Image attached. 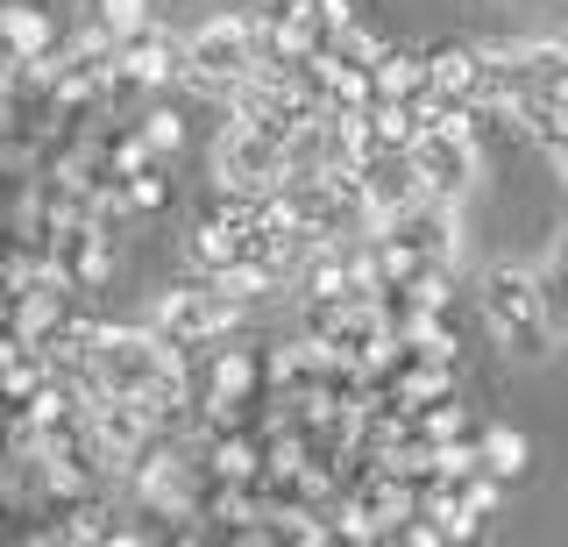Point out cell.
I'll list each match as a JSON object with an SVG mask.
<instances>
[{
	"mask_svg": "<svg viewBox=\"0 0 568 547\" xmlns=\"http://www.w3.org/2000/svg\"><path fill=\"white\" fill-rule=\"evenodd\" d=\"M413 164L434 200H462V192H476V179H484V150H476V129L469 114L440 121V129H419L413 135Z\"/></svg>",
	"mask_w": 568,
	"mask_h": 547,
	"instance_id": "cell-4",
	"label": "cell"
},
{
	"mask_svg": "<svg viewBox=\"0 0 568 547\" xmlns=\"http://www.w3.org/2000/svg\"><path fill=\"white\" fill-rule=\"evenodd\" d=\"M384 235H398L419 263H448V271H455V250H462V242H455V200L419 192L413 206H398V214L384 221Z\"/></svg>",
	"mask_w": 568,
	"mask_h": 547,
	"instance_id": "cell-8",
	"label": "cell"
},
{
	"mask_svg": "<svg viewBox=\"0 0 568 547\" xmlns=\"http://www.w3.org/2000/svg\"><path fill=\"white\" fill-rule=\"evenodd\" d=\"M93 377L100 392H129V398H150L156 384L185 377V348H171L156 327H100V348H93Z\"/></svg>",
	"mask_w": 568,
	"mask_h": 547,
	"instance_id": "cell-2",
	"label": "cell"
},
{
	"mask_svg": "<svg viewBox=\"0 0 568 547\" xmlns=\"http://www.w3.org/2000/svg\"><path fill=\"white\" fill-rule=\"evenodd\" d=\"M484 321L490 334L511 348V356H547L561 342L555 321H547V298H540V271H519V263H497L484 271Z\"/></svg>",
	"mask_w": 568,
	"mask_h": 547,
	"instance_id": "cell-1",
	"label": "cell"
},
{
	"mask_svg": "<svg viewBox=\"0 0 568 547\" xmlns=\"http://www.w3.org/2000/svg\"><path fill=\"white\" fill-rule=\"evenodd\" d=\"M242 235L248 227L242 221H221V214H206L200 227H192V263L213 277V271H227V263H242Z\"/></svg>",
	"mask_w": 568,
	"mask_h": 547,
	"instance_id": "cell-11",
	"label": "cell"
},
{
	"mask_svg": "<svg viewBox=\"0 0 568 547\" xmlns=\"http://www.w3.org/2000/svg\"><path fill=\"white\" fill-rule=\"evenodd\" d=\"M178 72H185V50L156 22H142L135 37L114 43V93H150V85H171Z\"/></svg>",
	"mask_w": 568,
	"mask_h": 547,
	"instance_id": "cell-7",
	"label": "cell"
},
{
	"mask_svg": "<svg viewBox=\"0 0 568 547\" xmlns=\"http://www.w3.org/2000/svg\"><path fill=\"white\" fill-rule=\"evenodd\" d=\"M355 185H363V200H369V214H377V227L398 214V206H413L419 192H426L413 150H369L363 164H355Z\"/></svg>",
	"mask_w": 568,
	"mask_h": 547,
	"instance_id": "cell-9",
	"label": "cell"
},
{
	"mask_svg": "<svg viewBox=\"0 0 568 547\" xmlns=\"http://www.w3.org/2000/svg\"><path fill=\"white\" fill-rule=\"evenodd\" d=\"M284 8H298V14H313V8H327V0H284Z\"/></svg>",
	"mask_w": 568,
	"mask_h": 547,
	"instance_id": "cell-19",
	"label": "cell"
},
{
	"mask_svg": "<svg viewBox=\"0 0 568 547\" xmlns=\"http://www.w3.org/2000/svg\"><path fill=\"white\" fill-rule=\"evenodd\" d=\"M142 143H150V156H171L178 143H185V121H178L171 108H150L142 114Z\"/></svg>",
	"mask_w": 568,
	"mask_h": 547,
	"instance_id": "cell-18",
	"label": "cell"
},
{
	"mask_svg": "<svg viewBox=\"0 0 568 547\" xmlns=\"http://www.w3.org/2000/svg\"><path fill=\"white\" fill-rule=\"evenodd\" d=\"M221 185L227 192H248V200H263V192L284 185V143L263 129H248V121H235V129L221 135Z\"/></svg>",
	"mask_w": 568,
	"mask_h": 547,
	"instance_id": "cell-6",
	"label": "cell"
},
{
	"mask_svg": "<svg viewBox=\"0 0 568 547\" xmlns=\"http://www.w3.org/2000/svg\"><path fill=\"white\" fill-rule=\"evenodd\" d=\"M426 85H434L448 108L476 114V108H484V43H440V50H426Z\"/></svg>",
	"mask_w": 568,
	"mask_h": 547,
	"instance_id": "cell-10",
	"label": "cell"
},
{
	"mask_svg": "<svg viewBox=\"0 0 568 547\" xmlns=\"http://www.w3.org/2000/svg\"><path fill=\"white\" fill-rule=\"evenodd\" d=\"M0 43H8L14 58H50V50H58V29L36 8H0Z\"/></svg>",
	"mask_w": 568,
	"mask_h": 547,
	"instance_id": "cell-13",
	"label": "cell"
},
{
	"mask_svg": "<svg viewBox=\"0 0 568 547\" xmlns=\"http://www.w3.org/2000/svg\"><path fill=\"white\" fill-rule=\"evenodd\" d=\"M235 321H242V298H227L213 277H206V285L164 292V298H156V313H150V327L164 334L171 348H206V342H221Z\"/></svg>",
	"mask_w": 568,
	"mask_h": 547,
	"instance_id": "cell-5",
	"label": "cell"
},
{
	"mask_svg": "<svg viewBox=\"0 0 568 547\" xmlns=\"http://www.w3.org/2000/svg\"><path fill=\"white\" fill-rule=\"evenodd\" d=\"M555 164H561V179H568V135H561V150H555Z\"/></svg>",
	"mask_w": 568,
	"mask_h": 547,
	"instance_id": "cell-20",
	"label": "cell"
},
{
	"mask_svg": "<svg viewBox=\"0 0 568 547\" xmlns=\"http://www.w3.org/2000/svg\"><path fill=\"white\" fill-rule=\"evenodd\" d=\"M369 79H377V100H405V93H419L426 85V58L419 50H377V64H369Z\"/></svg>",
	"mask_w": 568,
	"mask_h": 547,
	"instance_id": "cell-12",
	"label": "cell"
},
{
	"mask_svg": "<svg viewBox=\"0 0 568 547\" xmlns=\"http://www.w3.org/2000/svg\"><path fill=\"white\" fill-rule=\"evenodd\" d=\"M185 79L206 93H235L256 79V14H213L185 43Z\"/></svg>",
	"mask_w": 568,
	"mask_h": 547,
	"instance_id": "cell-3",
	"label": "cell"
},
{
	"mask_svg": "<svg viewBox=\"0 0 568 547\" xmlns=\"http://www.w3.org/2000/svg\"><path fill=\"white\" fill-rule=\"evenodd\" d=\"M476 448H484V469L497 476V484L526 476V434L519 427H484V434H476Z\"/></svg>",
	"mask_w": 568,
	"mask_h": 547,
	"instance_id": "cell-14",
	"label": "cell"
},
{
	"mask_svg": "<svg viewBox=\"0 0 568 547\" xmlns=\"http://www.w3.org/2000/svg\"><path fill=\"white\" fill-rule=\"evenodd\" d=\"M93 22L121 43V37H135V29L150 22V0H93Z\"/></svg>",
	"mask_w": 568,
	"mask_h": 547,
	"instance_id": "cell-16",
	"label": "cell"
},
{
	"mask_svg": "<svg viewBox=\"0 0 568 547\" xmlns=\"http://www.w3.org/2000/svg\"><path fill=\"white\" fill-rule=\"evenodd\" d=\"M540 298H547V321H555V334H568V227H561L555 256H547V271H540Z\"/></svg>",
	"mask_w": 568,
	"mask_h": 547,
	"instance_id": "cell-15",
	"label": "cell"
},
{
	"mask_svg": "<svg viewBox=\"0 0 568 547\" xmlns=\"http://www.w3.org/2000/svg\"><path fill=\"white\" fill-rule=\"evenodd\" d=\"M129 206H135V214H164V206H171V179L156 164H142L129 179Z\"/></svg>",
	"mask_w": 568,
	"mask_h": 547,
	"instance_id": "cell-17",
	"label": "cell"
}]
</instances>
